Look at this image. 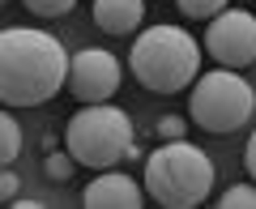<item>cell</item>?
<instances>
[{
  "instance_id": "obj_8",
  "label": "cell",
  "mask_w": 256,
  "mask_h": 209,
  "mask_svg": "<svg viewBox=\"0 0 256 209\" xmlns=\"http://www.w3.org/2000/svg\"><path fill=\"white\" fill-rule=\"evenodd\" d=\"M86 209H141L146 205V192L137 188V180L124 171H98L82 192Z\"/></svg>"
},
{
  "instance_id": "obj_11",
  "label": "cell",
  "mask_w": 256,
  "mask_h": 209,
  "mask_svg": "<svg viewBox=\"0 0 256 209\" xmlns=\"http://www.w3.org/2000/svg\"><path fill=\"white\" fill-rule=\"evenodd\" d=\"M77 166H82V162H77L68 150H47V158H43V175H47L52 184H68Z\"/></svg>"
},
{
  "instance_id": "obj_4",
  "label": "cell",
  "mask_w": 256,
  "mask_h": 209,
  "mask_svg": "<svg viewBox=\"0 0 256 209\" xmlns=\"http://www.w3.org/2000/svg\"><path fill=\"white\" fill-rule=\"evenodd\" d=\"M128 146H132V120H128V111L111 107V102H86L64 124V150L94 171L124 162Z\"/></svg>"
},
{
  "instance_id": "obj_1",
  "label": "cell",
  "mask_w": 256,
  "mask_h": 209,
  "mask_svg": "<svg viewBox=\"0 0 256 209\" xmlns=\"http://www.w3.org/2000/svg\"><path fill=\"white\" fill-rule=\"evenodd\" d=\"M68 82V52L47 30L4 26L0 30V102L4 107H43Z\"/></svg>"
},
{
  "instance_id": "obj_13",
  "label": "cell",
  "mask_w": 256,
  "mask_h": 209,
  "mask_svg": "<svg viewBox=\"0 0 256 209\" xmlns=\"http://www.w3.org/2000/svg\"><path fill=\"white\" fill-rule=\"evenodd\" d=\"M175 4H180V13H184V18H196V22L218 18V13L226 9V0H175Z\"/></svg>"
},
{
  "instance_id": "obj_6",
  "label": "cell",
  "mask_w": 256,
  "mask_h": 209,
  "mask_svg": "<svg viewBox=\"0 0 256 209\" xmlns=\"http://www.w3.org/2000/svg\"><path fill=\"white\" fill-rule=\"evenodd\" d=\"M205 52L218 64H226V68H248V64H256V13L222 9L218 18H210Z\"/></svg>"
},
{
  "instance_id": "obj_3",
  "label": "cell",
  "mask_w": 256,
  "mask_h": 209,
  "mask_svg": "<svg viewBox=\"0 0 256 209\" xmlns=\"http://www.w3.org/2000/svg\"><path fill=\"white\" fill-rule=\"evenodd\" d=\"M146 192L162 209H196L214 192V158L192 141H162L146 158Z\"/></svg>"
},
{
  "instance_id": "obj_16",
  "label": "cell",
  "mask_w": 256,
  "mask_h": 209,
  "mask_svg": "<svg viewBox=\"0 0 256 209\" xmlns=\"http://www.w3.org/2000/svg\"><path fill=\"white\" fill-rule=\"evenodd\" d=\"M18 188H22V184H18V175H13L9 166H4V171H0V200H9V205H13V200H18Z\"/></svg>"
},
{
  "instance_id": "obj_14",
  "label": "cell",
  "mask_w": 256,
  "mask_h": 209,
  "mask_svg": "<svg viewBox=\"0 0 256 209\" xmlns=\"http://www.w3.org/2000/svg\"><path fill=\"white\" fill-rule=\"evenodd\" d=\"M34 18H64V13L77 9V0H22Z\"/></svg>"
},
{
  "instance_id": "obj_5",
  "label": "cell",
  "mask_w": 256,
  "mask_h": 209,
  "mask_svg": "<svg viewBox=\"0 0 256 209\" xmlns=\"http://www.w3.org/2000/svg\"><path fill=\"white\" fill-rule=\"evenodd\" d=\"M256 111V90L239 77V68H210L205 77L192 82V94H188V116L192 124H201L205 132H239V128L252 120Z\"/></svg>"
},
{
  "instance_id": "obj_10",
  "label": "cell",
  "mask_w": 256,
  "mask_h": 209,
  "mask_svg": "<svg viewBox=\"0 0 256 209\" xmlns=\"http://www.w3.org/2000/svg\"><path fill=\"white\" fill-rule=\"evenodd\" d=\"M22 154V128H18V116H13V107L0 111V162L13 166Z\"/></svg>"
},
{
  "instance_id": "obj_17",
  "label": "cell",
  "mask_w": 256,
  "mask_h": 209,
  "mask_svg": "<svg viewBox=\"0 0 256 209\" xmlns=\"http://www.w3.org/2000/svg\"><path fill=\"white\" fill-rule=\"evenodd\" d=\"M244 166H248V175L256 180V132L248 136V150H244Z\"/></svg>"
},
{
  "instance_id": "obj_12",
  "label": "cell",
  "mask_w": 256,
  "mask_h": 209,
  "mask_svg": "<svg viewBox=\"0 0 256 209\" xmlns=\"http://www.w3.org/2000/svg\"><path fill=\"white\" fill-rule=\"evenodd\" d=\"M214 205L218 209H256V180L252 184H230Z\"/></svg>"
},
{
  "instance_id": "obj_2",
  "label": "cell",
  "mask_w": 256,
  "mask_h": 209,
  "mask_svg": "<svg viewBox=\"0 0 256 209\" xmlns=\"http://www.w3.org/2000/svg\"><path fill=\"white\" fill-rule=\"evenodd\" d=\"M128 68L154 94H180L201 77V43L180 26H150L132 38Z\"/></svg>"
},
{
  "instance_id": "obj_7",
  "label": "cell",
  "mask_w": 256,
  "mask_h": 209,
  "mask_svg": "<svg viewBox=\"0 0 256 209\" xmlns=\"http://www.w3.org/2000/svg\"><path fill=\"white\" fill-rule=\"evenodd\" d=\"M120 82H124V68H120V60L111 52H102V47H82V52L68 60V90L82 102L116 98Z\"/></svg>"
},
{
  "instance_id": "obj_15",
  "label": "cell",
  "mask_w": 256,
  "mask_h": 209,
  "mask_svg": "<svg viewBox=\"0 0 256 209\" xmlns=\"http://www.w3.org/2000/svg\"><path fill=\"white\" fill-rule=\"evenodd\" d=\"M154 132L162 136V141H180V136L188 132V120H184V116H162V120L154 124Z\"/></svg>"
},
{
  "instance_id": "obj_9",
  "label": "cell",
  "mask_w": 256,
  "mask_h": 209,
  "mask_svg": "<svg viewBox=\"0 0 256 209\" xmlns=\"http://www.w3.org/2000/svg\"><path fill=\"white\" fill-rule=\"evenodd\" d=\"M146 22V0H94V26L107 34H132Z\"/></svg>"
}]
</instances>
